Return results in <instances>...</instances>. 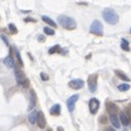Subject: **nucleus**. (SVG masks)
<instances>
[{
    "label": "nucleus",
    "instance_id": "obj_12",
    "mask_svg": "<svg viewBox=\"0 0 131 131\" xmlns=\"http://www.w3.org/2000/svg\"><path fill=\"white\" fill-rule=\"evenodd\" d=\"M3 63L8 68H13L14 67V61H13V58H12L11 56H8V57L4 58Z\"/></svg>",
    "mask_w": 131,
    "mask_h": 131
},
{
    "label": "nucleus",
    "instance_id": "obj_29",
    "mask_svg": "<svg viewBox=\"0 0 131 131\" xmlns=\"http://www.w3.org/2000/svg\"><path fill=\"white\" fill-rule=\"evenodd\" d=\"M107 131H116V130H115V128H112V127H109V128H108V129H107Z\"/></svg>",
    "mask_w": 131,
    "mask_h": 131
},
{
    "label": "nucleus",
    "instance_id": "obj_7",
    "mask_svg": "<svg viewBox=\"0 0 131 131\" xmlns=\"http://www.w3.org/2000/svg\"><path fill=\"white\" fill-rule=\"evenodd\" d=\"M99 101L97 100L96 98H91L90 100H89V104H88V106H89V110H90V112L92 115H95L97 111H98V109H99Z\"/></svg>",
    "mask_w": 131,
    "mask_h": 131
},
{
    "label": "nucleus",
    "instance_id": "obj_6",
    "mask_svg": "<svg viewBox=\"0 0 131 131\" xmlns=\"http://www.w3.org/2000/svg\"><path fill=\"white\" fill-rule=\"evenodd\" d=\"M106 109L109 115H117V112L119 111L118 106L112 101H106Z\"/></svg>",
    "mask_w": 131,
    "mask_h": 131
},
{
    "label": "nucleus",
    "instance_id": "obj_16",
    "mask_svg": "<svg viewBox=\"0 0 131 131\" xmlns=\"http://www.w3.org/2000/svg\"><path fill=\"white\" fill-rule=\"evenodd\" d=\"M115 74L117 75L118 77H119L120 79H122V81H126V82H129L130 81V78L128 77L127 75H126L125 73H122L121 71H119V69H117V71H115Z\"/></svg>",
    "mask_w": 131,
    "mask_h": 131
},
{
    "label": "nucleus",
    "instance_id": "obj_3",
    "mask_svg": "<svg viewBox=\"0 0 131 131\" xmlns=\"http://www.w3.org/2000/svg\"><path fill=\"white\" fill-rule=\"evenodd\" d=\"M14 76H15V79H17L18 85H22L23 87L29 86V81L27 79L24 73L19 67H14Z\"/></svg>",
    "mask_w": 131,
    "mask_h": 131
},
{
    "label": "nucleus",
    "instance_id": "obj_33",
    "mask_svg": "<svg viewBox=\"0 0 131 131\" xmlns=\"http://www.w3.org/2000/svg\"><path fill=\"white\" fill-rule=\"evenodd\" d=\"M48 131H51V130H48Z\"/></svg>",
    "mask_w": 131,
    "mask_h": 131
},
{
    "label": "nucleus",
    "instance_id": "obj_18",
    "mask_svg": "<svg viewBox=\"0 0 131 131\" xmlns=\"http://www.w3.org/2000/svg\"><path fill=\"white\" fill-rule=\"evenodd\" d=\"M42 20L43 21H44L45 23H47L48 25H51V27H56V23L53 21L52 19H51V18H48L47 15H43L42 17Z\"/></svg>",
    "mask_w": 131,
    "mask_h": 131
},
{
    "label": "nucleus",
    "instance_id": "obj_15",
    "mask_svg": "<svg viewBox=\"0 0 131 131\" xmlns=\"http://www.w3.org/2000/svg\"><path fill=\"white\" fill-rule=\"evenodd\" d=\"M120 123L123 126H128L129 125V118L126 112H120Z\"/></svg>",
    "mask_w": 131,
    "mask_h": 131
},
{
    "label": "nucleus",
    "instance_id": "obj_10",
    "mask_svg": "<svg viewBox=\"0 0 131 131\" xmlns=\"http://www.w3.org/2000/svg\"><path fill=\"white\" fill-rule=\"evenodd\" d=\"M37 123H38V126L41 128V129H43V128H45L46 120H45V117H44V115H43V112H42V111H39V112H38Z\"/></svg>",
    "mask_w": 131,
    "mask_h": 131
},
{
    "label": "nucleus",
    "instance_id": "obj_4",
    "mask_svg": "<svg viewBox=\"0 0 131 131\" xmlns=\"http://www.w3.org/2000/svg\"><path fill=\"white\" fill-rule=\"evenodd\" d=\"M90 32L94 33V34H96V35L101 37V35L104 34V28H102L101 22L98 21V20H95L90 25Z\"/></svg>",
    "mask_w": 131,
    "mask_h": 131
},
{
    "label": "nucleus",
    "instance_id": "obj_9",
    "mask_svg": "<svg viewBox=\"0 0 131 131\" xmlns=\"http://www.w3.org/2000/svg\"><path fill=\"white\" fill-rule=\"evenodd\" d=\"M68 86L73 89H81L83 88L84 86V81L83 79H79V78H76V79H73L68 83Z\"/></svg>",
    "mask_w": 131,
    "mask_h": 131
},
{
    "label": "nucleus",
    "instance_id": "obj_17",
    "mask_svg": "<svg viewBox=\"0 0 131 131\" xmlns=\"http://www.w3.org/2000/svg\"><path fill=\"white\" fill-rule=\"evenodd\" d=\"M37 118H38V111H32L31 114L29 115V122L31 125H34L37 122Z\"/></svg>",
    "mask_w": 131,
    "mask_h": 131
},
{
    "label": "nucleus",
    "instance_id": "obj_2",
    "mask_svg": "<svg viewBox=\"0 0 131 131\" xmlns=\"http://www.w3.org/2000/svg\"><path fill=\"white\" fill-rule=\"evenodd\" d=\"M57 21L62 27L67 29V30H74L76 28L75 20L67 17V15H60V17L57 18Z\"/></svg>",
    "mask_w": 131,
    "mask_h": 131
},
{
    "label": "nucleus",
    "instance_id": "obj_22",
    "mask_svg": "<svg viewBox=\"0 0 131 131\" xmlns=\"http://www.w3.org/2000/svg\"><path fill=\"white\" fill-rule=\"evenodd\" d=\"M60 45H55V46H53V47H51L50 50H48V53L50 54H54V53H58L60 52Z\"/></svg>",
    "mask_w": 131,
    "mask_h": 131
},
{
    "label": "nucleus",
    "instance_id": "obj_20",
    "mask_svg": "<svg viewBox=\"0 0 131 131\" xmlns=\"http://www.w3.org/2000/svg\"><path fill=\"white\" fill-rule=\"evenodd\" d=\"M118 89H119L120 91H128L130 89V85L128 84H121L118 86Z\"/></svg>",
    "mask_w": 131,
    "mask_h": 131
},
{
    "label": "nucleus",
    "instance_id": "obj_1",
    "mask_svg": "<svg viewBox=\"0 0 131 131\" xmlns=\"http://www.w3.org/2000/svg\"><path fill=\"white\" fill-rule=\"evenodd\" d=\"M102 18H104V20L107 23L112 24V25L117 24L118 21H119V15H118V13L115 10L110 9V8H107V9H105L102 11Z\"/></svg>",
    "mask_w": 131,
    "mask_h": 131
},
{
    "label": "nucleus",
    "instance_id": "obj_27",
    "mask_svg": "<svg viewBox=\"0 0 131 131\" xmlns=\"http://www.w3.org/2000/svg\"><path fill=\"white\" fill-rule=\"evenodd\" d=\"M0 38H1L2 40L4 41V43H6V45H9V42H8V40H7V39H6V38L3 37V35H0Z\"/></svg>",
    "mask_w": 131,
    "mask_h": 131
},
{
    "label": "nucleus",
    "instance_id": "obj_21",
    "mask_svg": "<svg viewBox=\"0 0 131 131\" xmlns=\"http://www.w3.org/2000/svg\"><path fill=\"white\" fill-rule=\"evenodd\" d=\"M8 28H9L10 33H12V34H17L18 33V29H17V27H15L13 23H10V24L8 25Z\"/></svg>",
    "mask_w": 131,
    "mask_h": 131
},
{
    "label": "nucleus",
    "instance_id": "obj_31",
    "mask_svg": "<svg viewBox=\"0 0 131 131\" xmlns=\"http://www.w3.org/2000/svg\"><path fill=\"white\" fill-rule=\"evenodd\" d=\"M129 31H130V33H131V28H130V30H129Z\"/></svg>",
    "mask_w": 131,
    "mask_h": 131
},
{
    "label": "nucleus",
    "instance_id": "obj_5",
    "mask_svg": "<svg viewBox=\"0 0 131 131\" xmlns=\"http://www.w3.org/2000/svg\"><path fill=\"white\" fill-rule=\"evenodd\" d=\"M97 79H98V75L97 74H91L88 76L87 83H88V89L90 92H95L97 89Z\"/></svg>",
    "mask_w": 131,
    "mask_h": 131
},
{
    "label": "nucleus",
    "instance_id": "obj_23",
    "mask_svg": "<svg viewBox=\"0 0 131 131\" xmlns=\"http://www.w3.org/2000/svg\"><path fill=\"white\" fill-rule=\"evenodd\" d=\"M43 30H44V33H45V34H47V35H54V33H55V32H54V30L50 29L48 27H45Z\"/></svg>",
    "mask_w": 131,
    "mask_h": 131
},
{
    "label": "nucleus",
    "instance_id": "obj_26",
    "mask_svg": "<svg viewBox=\"0 0 131 131\" xmlns=\"http://www.w3.org/2000/svg\"><path fill=\"white\" fill-rule=\"evenodd\" d=\"M106 120H107V118L105 117V116H102V117H100V118H99L100 123H107V122H106Z\"/></svg>",
    "mask_w": 131,
    "mask_h": 131
},
{
    "label": "nucleus",
    "instance_id": "obj_30",
    "mask_svg": "<svg viewBox=\"0 0 131 131\" xmlns=\"http://www.w3.org/2000/svg\"><path fill=\"white\" fill-rule=\"evenodd\" d=\"M57 131H64V129L62 127H57Z\"/></svg>",
    "mask_w": 131,
    "mask_h": 131
},
{
    "label": "nucleus",
    "instance_id": "obj_13",
    "mask_svg": "<svg viewBox=\"0 0 131 131\" xmlns=\"http://www.w3.org/2000/svg\"><path fill=\"white\" fill-rule=\"evenodd\" d=\"M35 102H37V97H35V92L33 90H31V97H30V105H29V109L32 110L35 106Z\"/></svg>",
    "mask_w": 131,
    "mask_h": 131
},
{
    "label": "nucleus",
    "instance_id": "obj_8",
    "mask_svg": "<svg viewBox=\"0 0 131 131\" xmlns=\"http://www.w3.org/2000/svg\"><path fill=\"white\" fill-rule=\"evenodd\" d=\"M78 95H73L72 97H69L68 100H67V109H68V111H74V109H75V104H76V101L78 100Z\"/></svg>",
    "mask_w": 131,
    "mask_h": 131
},
{
    "label": "nucleus",
    "instance_id": "obj_24",
    "mask_svg": "<svg viewBox=\"0 0 131 131\" xmlns=\"http://www.w3.org/2000/svg\"><path fill=\"white\" fill-rule=\"evenodd\" d=\"M15 55H17V58L19 60V63L20 65H23V62H22V58H21V55H20L19 51H15Z\"/></svg>",
    "mask_w": 131,
    "mask_h": 131
},
{
    "label": "nucleus",
    "instance_id": "obj_32",
    "mask_svg": "<svg viewBox=\"0 0 131 131\" xmlns=\"http://www.w3.org/2000/svg\"><path fill=\"white\" fill-rule=\"evenodd\" d=\"M123 131H127V130H123Z\"/></svg>",
    "mask_w": 131,
    "mask_h": 131
},
{
    "label": "nucleus",
    "instance_id": "obj_28",
    "mask_svg": "<svg viewBox=\"0 0 131 131\" xmlns=\"http://www.w3.org/2000/svg\"><path fill=\"white\" fill-rule=\"evenodd\" d=\"M38 40L40 41V42H43V41H45V39L43 38L42 35H39V37H38Z\"/></svg>",
    "mask_w": 131,
    "mask_h": 131
},
{
    "label": "nucleus",
    "instance_id": "obj_11",
    "mask_svg": "<svg viewBox=\"0 0 131 131\" xmlns=\"http://www.w3.org/2000/svg\"><path fill=\"white\" fill-rule=\"evenodd\" d=\"M110 121H111L112 126H114L116 129L120 128V126H121V123H120V120L118 119L117 115H110Z\"/></svg>",
    "mask_w": 131,
    "mask_h": 131
},
{
    "label": "nucleus",
    "instance_id": "obj_19",
    "mask_svg": "<svg viewBox=\"0 0 131 131\" xmlns=\"http://www.w3.org/2000/svg\"><path fill=\"white\" fill-rule=\"evenodd\" d=\"M121 48L125 51H130V46H129V42H128L127 40H125V39H122L121 40Z\"/></svg>",
    "mask_w": 131,
    "mask_h": 131
},
{
    "label": "nucleus",
    "instance_id": "obj_34",
    "mask_svg": "<svg viewBox=\"0 0 131 131\" xmlns=\"http://www.w3.org/2000/svg\"><path fill=\"white\" fill-rule=\"evenodd\" d=\"M130 129H131V127H130Z\"/></svg>",
    "mask_w": 131,
    "mask_h": 131
},
{
    "label": "nucleus",
    "instance_id": "obj_14",
    "mask_svg": "<svg viewBox=\"0 0 131 131\" xmlns=\"http://www.w3.org/2000/svg\"><path fill=\"white\" fill-rule=\"evenodd\" d=\"M50 112H51V115H53V116H58L61 114V106L58 104H55L50 109Z\"/></svg>",
    "mask_w": 131,
    "mask_h": 131
},
{
    "label": "nucleus",
    "instance_id": "obj_25",
    "mask_svg": "<svg viewBox=\"0 0 131 131\" xmlns=\"http://www.w3.org/2000/svg\"><path fill=\"white\" fill-rule=\"evenodd\" d=\"M40 76H41V78H42L43 81H48V75H47V74H45V73H41V74H40Z\"/></svg>",
    "mask_w": 131,
    "mask_h": 131
}]
</instances>
